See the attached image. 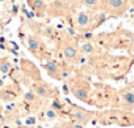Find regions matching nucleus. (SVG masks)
Wrapping results in <instances>:
<instances>
[{
  "instance_id": "obj_5",
  "label": "nucleus",
  "mask_w": 134,
  "mask_h": 128,
  "mask_svg": "<svg viewBox=\"0 0 134 128\" xmlns=\"http://www.w3.org/2000/svg\"><path fill=\"white\" fill-rule=\"evenodd\" d=\"M72 12L67 7L64 0H50L47 4V16L51 17H67Z\"/></svg>"
},
{
  "instance_id": "obj_11",
  "label": "nucleus",
  "mask_w": 134,
  "mask_h": 128,
  "mask_svg": "<svg viewBox=\"0 0 134 128\" xmlns=\"http://www.w3.org/2000/svg\"><path fill=\"white\" fill-rule=\"evenodd\" d=\"M99 4H100V0H80V6L93 12H99Z\"/></svg>"
},
{
  "instance_id": "obj_2",
  "label": "nucleus",
  "mask_w": 134,
  "mask_h": 128,
  "mask_svg": "<svg viewBox=\"0 0 134 128\" xmlns=\"http://www.w3.org/2000/svg\"><path fill=\"white\" fill-rule=\"evenodd\" d=\"M129 7V0H100L99 12L113 17H121L127 12Z\"/></svg>"
},
{
  "instance_id": "obj_7",
  "label": "nucleus",
  "mask_w": 134,
  "mask_h": 128,
  "mask_svg": "<svg viewBox=\"0 0 134 128\" xmlns=\"http://www.w3.org/2000/svg\"><path fill=\"white\" fill-rule=\"evenodd\" d=\"M43 69L49 77H51L57 81H62V68L57 62H54L51 59H46V62L43 63Z\"/></svg>"
},
{
  "instance_id": "obj_13",
  "label": "nucleus",
  "mask_w": 134,
  "mask_h": 128,
  "mask_svg": "<svg viewBox=\"0 0 134 128\" xmlns=\"http://www.w3.org/2000/svg\"><path fill=\"white\" fill-rule=\"evenodd\" d=\"M12 70V63L8 61V59H2L0 61V73H9Z\"/></svg>"
},
{
  "instance_id": "obj_9",
  "label": "nucleus",
  "mask_w": 134,
  "mask_h": 128,
  "mask_svg": "<svg viewBox=\"0 0 134 128\" xmlns=\"http://www.w3.org/2000/svg\"><path fill=\"white\" fill-rule=\"evenodd\" d=\"M90 112L88 111H86V110H83V108H75L74 110V112H72V117L79 123V124H82V125H84V124H87V121L90 120Z\"/></svg>"
},
{
  "instance_id": "obj_10",
  "label": "nucleus",
  "mask_w": 134,
  "mask_h": 128,
  "mask_svg": "<svg viewBox=\"0 0 134 128\" xmlns=\"http://www.w3.org/2000/svg\"><path fill=\"white\" fill-rule=\"evenodd\" d=\"M34 94L46 98V96L50 95V90H49L46 83H40L38 82V83H34Z\"/></svg>"
},
{
  "instance_id": "obj_19",
  "label": "nucleus",
  "mask_w": 134,
  "mask_h": 128,
  "mask_svg": "<svg viewBox=\"0 0 134 128\" xmlns=\"http://www.w3.org/2000/svg\"><path fill=\"white\" fill-rule=\"evenodd\" d=\"M72 128H83V125H82V124H79V123H75V124L72 125Z\"/></svg>"
},
{
  "instance_id": "obj_16",
  "label": "nucleus",
  "mask_w": 134,
  "mask_h": 128,
  "mask_svg": "<svg viewBox=\"0 0 134 128\" xmlns=\"http://www.w3.org/2000/svg\"><path fill=\"white\" fill-rule=\"evenodd\" d=\"M25 99H26V100H29V102H33V100L36 99V94H34L33 91H29V93H26V94H25Z\"/></svg>"
},
{
  "instance_id": "obj_1",
  "label": "nucleus",
  "mask_w": 134,
  "mask_h": 128,
  "mask_svg": "<svg viewBox=\"0 0 134 128\" xmlns=\"http://www.w3.org/2000/svg\"><path fill=\"white\" fill-rule=\"evenodd\" d=\"M100 17L101 16L99 12H93V11H88V9H84V11L79 9V11H76L74 24L79 32H90L95 27L99 25Z\"/></svg>"
},
{
  "instance_id": "obj_12",
  "label": "nucleus",
  "mask_w": 134,
  "mask_h": 128,
  "mask_svg": "<svg viewBox=\"0 0 134 128\" xmlns=\"http://www.w3.org/2000/svg\"><path fill=\"white\" fill-rule=\"evenodd\" d=\"M64 3L67 4V7L70 8V11H71L72 13L76 12V11H79V9L82 8L80 0H64Z\"/></svg>"
},
{
  "instance_id": "obj_20",
  "label": "nucleus",
  "mask_w": 134,
  "mask_h": 128,
  "mask_svg": "<svg viewBox=\"0 0 134 128\" xmlns=\"http://www.w3.org/2000/svg\"><path fill=\"white\" fill-rule=\"evenodd\" d=\"M131 2H133V0H129V3H130V4H131Z\"/></svg>"
},
{
  "instance_id": "obj_6",
  "label": "nucleus",
  "mask_w": 134,
  "mask_h": 128,
  "mask_svg": "<svg viewBox=\"0 0 134 128\" xmlns=\"http://www.w3.org/2000/svg\"><path fill=\"white\" fill-rule=\"evenodd\" d=\"M26 4L40 19L47 16V3L45 0H26Z\"/></svg>"
},
{
  "instance_id": "obj_14",
  "label": "nucleus",
  "mask_w": 134,
  "mask_h": 128,
  "mask_svg": "<svg viewBox=\"0 0 134 128\" xmlns=\"http://www.w3.org/2000/svg\"><path fill=\"white\" fill-rule=\"evenodd\" d=\"M79 50H80V53H84V54L90 55V54H92V53L95 52V46H93L91 42H86V44H83V45L79 48Z\"/></svg>"
},
{
  "instance_id": "obj_17",
  "label": "nucleus",
  "mask_w": 134,
  "mask_h": 128,
  "mask_svg": "<svg viewBox=\"0 0 134 128\" xmlns=\"http://www.w3.org/2000/svg\"><path fill=\"white\" fill-rule=\"evenodd\" d=\"M46 116H47L49 119H55L57 114H55V111H54V110H49V111L46 112Z\"/></svg>"
},
{
  "instance_id": "obj_15",
  "label": "nucleus",
  "mask_w": 134,
  "mask_h": 128,
  "mask_svg": "<svg viewBox=\"0 0 134 128\" xmlns=\"http://www.w3.org/2000/svg\"><path fill=\"white\" fill-rule=\"evenodd\" d=\"M122 99H124V102L127 106H133V103H134V94L130 90L129 91H124L122 93Z\"/></svg>"
},
{
  "instance_id": "obj_8",
  "label": "nucleus",
  "mask_w": 134,
  "mask_h": 128,
  "mask_svg": "<svg viewBox=\"0 0 134 128\" xmlns=\"http://www.w3.org/2000/svg\"><path fill=\"white\" fill-rule=\"evenodd\" d=\"M71 87V86H70ZM71 91H72V94L79 99V100H82V102H87L88 100V96H90V90H88V86L86 85V83H76V85H74L72 87H71Z\"/></svg>"
},
{
  "instance_id": "obj_18",
  "label": "nucleus",
  "mask_w": 134,
  "mask_h": 128,
  "mask_svg": "<svg viewBox=\"0 0 134 128\" xmlns=\"http://www.w3.org/2000/svg\"><path fill=\"white\" fill-rule=\"evenodd\" d=\"M53 106H54L55 108H62V104H59L58 102H54V103H53Z\"/></svg>"
},
{
  "instance_id": "obj_4",
  "label": "nucleus",
  "mask_w": 134,
  "mask_h": 128,
  "mask_svg": "<svg viewBox=\"0 0 134 128\" xmlns=\"http://www.w3.org/2000/svg\"><path fill=\"white\" fill-rule=\"evenodd\" d=\"M26 48L28 50L36 57L38 58L40 61H46V59H50V55L47 54V49H46V45L43 44V41L36 36V34H29L26 37Z\"/></svg>"
},
{
  "instance_id": "obj_3",
  "label": "nucleus",
  "mask_w": 134,
  "mask_h": 128,
  "mask_svg": "<svg viewBox=\"0 0 134 128\" xmlns=\"http://www.w3.org/2000/svg\"><path fill=\"white\" fill-rule=\"evenodd\" d=\"M59 46H60V52H62V55L64 58L66 62L69 63H78L80 61V50H79V46L78 44L71 38V37H63L59 42Z\"/></svg>"
}]
</instances>
